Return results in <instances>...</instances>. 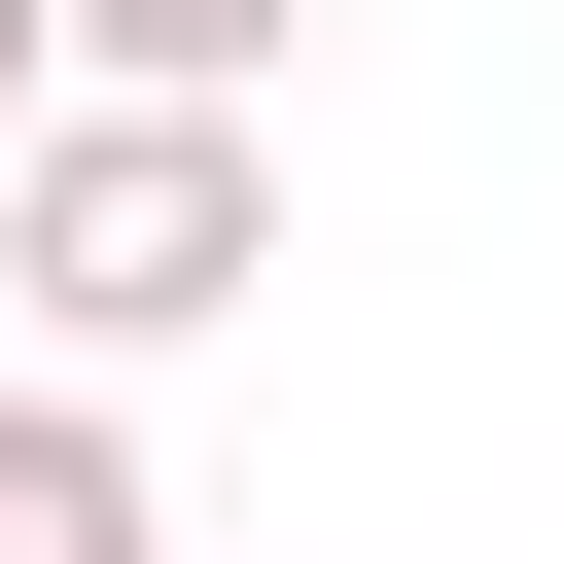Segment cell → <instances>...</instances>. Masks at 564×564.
Returning <instances> with one entry per match:
<instances>
[{"mask_svg":"<svg viewBox=\"0 0 564 564\" xmlns=\"http://www.w3.org/2000/svg\"><path fill=\"white\" fill-rule=\"evenodd\" d=\"M317 0H70V106H282Z\"/></svg>","mask_w":564,"mask_h":564,"instance_id":"3","label":"cell"},{"mask_svg":"<svg viewBox=\"0 0 564 564\" xmlns=\"http://www.w3.org/2000/svg\"><path fill=\"white\" fill-rule=\"evenodd\" d=\"M0 282H35L70 352H212V317L282 282V141H247V106H35V141H0Z\"/></svg>","mask_w":564,"mask_h":564,"instance_id":"1","label":"cell"},{"mask_svg":"<svg viewBox=\"0 0 564 564\" xmlns=\"http://www.w3.org/2000/svg\"><path fill=\"white\" fill-rule=\"evenodd\" d=\"M0 564H176V494H141L106 388H0Z\"/></svg>","mask_w":564,"mask_h":564,"instance_id":"2","label":"cell"},{"mask_svg":"<svg viewBox=\"0 0 564 564\" xmlns=\"http://www.w3.org/2000/svg\"><path fill=\"white\" fill-rule=\"evenodd\" d=\"M35 106H70V0H0V141H35Z\"/></svg>","mask_w":564,"mask_h":564,"instance_id":"4","label":"cell"}]
</instances>
